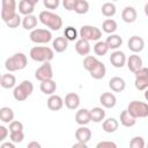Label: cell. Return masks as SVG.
<instances>
[{
    "mask_svg": "<svg viewBox=\"0 0 148 148\" xmlns=\"http://www.w3.org/2000/svg\"><path fill=\"white\" fill-rule=\"evenodd\" d=\"M28 59L23 52H16L12 57L7 58L5 61V67L8 72H16L24 69L27 67Z\"/></svg>",
    "mask_w": 148,
    "mask_h": 148,
    "instance_id": "obj_1",
    "label": "cell"
},
{
    "mask_svg": "<svg viewBox=\"0 0 148 148\" xmlns=\"http://www.w3.org/2000/svg\"><path fill=\"white\" fill-rule=\"evenodd\" d=\"M38 18H39V21L44 25H46L51 30L58 31L62 27V20H61V17L59 15L50 12V10H43V12H40Z\"/></svg>",
    "mask_w": 148,
    "mask_h": 148,
    "instance_id": "obj_2",
    "label": "cell"
},
{
    "mask_svg": "<svg viewBox=\"0 0 148 148\" xmlns=\"http://www.w3.org/2000/svg\"><path fill=\"white\" fill-rule=\"evenodd\" d=\"M29 56L32 60L38 62L51 61L54 58V50L49 46H34L30 50Z\"/></svg>",
    "mask_w": 148,
    "mask_h": 148,
    "instance_id": "obj_3",
    "label": "cell"
},
{
    "mask_svg": "<svg viewBox=\"0 0 148 148\" xmlns=\"http://www.w3.org/2000/svg\"><path fill=\"white\" fill-rule=\"evenodd\" d=\"M34 91V84L29 80L22 81L18 86H16L13 90V96L17 102H23L25 101Z\"/></svg>",
    "mask_w": 148,
    "mask_h": 148,
    "instance_id": "obj_4",
    "label": "cell"
},
{
    "mask_svg": "<svg viewBox=\"0 0 148 148\" xmlns=\"http://www.w3.org/2000/svg\"><path fill=\"white\" fill-rule=\"evenodd\" d=\"M127 110L136 119L138 118H147L148 117V103H146V102H141V101L134 99V101L128 103Z\"/></svg>",
    "mask_w": 148,
    "mask_h": 148,
    "instance_id": "obj_5",
    "label": "cell"
},
{
    "mask_svg": "<svg viewBox=\"0 0 148 148\" xmlns=\"http://www.w3.org/2000/svg\"><path fill=\"white\" fill-rule=\"evenodd\" d=\"M29 38L32 43L36 44H45L52 40V34L47 29H34L31 30Z\"/></svg>",
    "mask_w": 148,
    "mask_h": 148,
    "instance_id": "obj_6",
    "label": "cell"
},
{
    "mask_svg": "<svg viewBox=\"0 0 148 148\" xmlns=\"http://www.w3.org/2000/svg\"><path fill=\"white\" fill-rule=\"evenodd\" d=\"M80 37L84 38L87 40H99V38L102 37V31L95 27V25H82L80 31Z\"/></svg>",
    "mask_w": 148,
    "mask_h": 148,
    "instance_id": "obj_7",
    "label": "cell"
},
{
    "mask_svg": "<svg viewBox=\"0 0 148 148\" xmlns=\"http://www.w3.org/2000/svg\"><path fill=\"white\" fill-rule=\"evenodd\" d=\"M16 14V1L15 0H1V18L6 23Z\"/></svg>",
    "mask_w": 148,
    "mask_h": 148,
    "instance_id": "obj_8",
    "label": "cell"
},
{
    "mask_svg": "<svg viewBox=\"0 0 148 148\" xmlns=\"http://www.w3.org/2000/svg\"><path fill=\"white\" fill-rule=\"evenodd\" d=\"M35 77L38 81H44V80H49L53 77V69H52V65L50 64V61H45L43 62L35 72Z\"/></svg>",
    "mask_w": 148,
    "mask_h": 148,
    "instance_id": "obj_9",
    "label": "cell"
},
{
    "mask_svg": "<svg viewBox=\"0 0 148 148\" xmlns=\"http://www.w3.org/2000/svg\"><path fill=\"white\" fill-rule=\"evenodd\" d=\"M109 60H110V62H111V65H112L113 67H116V68H121V67H124V65L126 64L127 58H126V56H125V53H124L123 51H120V50H114V51L111 53Z\"/></svg>",
    "mask_w": 148,
    "mask_h": 148,
    "instance_id": "obj_10",
    "label": "cell"
},
{
    "mask_svg": "<svg viewBox=\"0 0 148 148\" xmlns=\"http://www.w3.org/2000/svg\"><path fill=\"white\" fill-rule=\"evenodd\" d=\"M127 47L133 52V53H139L143 50L145 47V40L142 39V37L140 36H132L130 37V39L127 40Z\"/></svg>",
    "mask_w": 148,
    "mask_h": 148,
    "instance_id": "obj_11",
    "label": "cell"
},
{
    "mask_svg": "<svg viewBox=\"0 0 148 148\" xmlns=\"http://www.w3.org/2000/svg\"><path fill=\"white\" fill-rule=\"evenodd\" d=\"M127 67L128 69L132 72V73H135L136 71H139L141 67H142V59L140 56H138L136 53H133L131 54L128 58H127Z\"/></svg>",
    "mask_w": 148,
    "mask_h": 148,
    "instance_id": "obj_12",
    "label": "cell"
},
{
    "mask_svg": "<svg viewBox=\"0 0 148 148\" xmlns=\"http://www.w3.org/2000/svg\"><path fill=\"white\" fill-rule=\"evenodd\" d=\"M64 103L66 105L67 109L69 110H76L79 106H80V97L75 92H68L66 96H65V99H64Z\"/></svg>",
    "mask_w": 148,
    "mask_h": 148,
    "instance_id": "obj_13",
    "label": "cell"
},
{
    "mask_svg": "<svg viewBox=\"0 0 148 148\" xmlns=\"http://www.w3.org/2000/svg\"><path fill=\"white\" fill-rule=\"evenodd\" d=\"M99 103L106 109H112L117 104V98L112 92H103L99 96Z\"/></svg>",
    "mask_w": 148,
    "mask_h": 148,
    "instance_id": "obj_14",
    "label": "cell"
},
{
    "mask_svg": "<svg viewBox=\"0 0 148 148\" xmlns=\"http://www.w3.org/2000/svg\"><path fill=\"white\" fill-rule=\"evenodd\" d=\"M47 108L51 110V111H59L62 109L64 106V99L59 96V95H50V97L47 98Z\"/></svg>",
    "mask_w": 148,
    "mask_h": 148,
    "instance_id": "obj_15",
    "label": "cell"
},
{
    "mask_svg": "<svg viewBox=\"0 0 148 148\" xmlns=\"http://www.w3.org/2000/svg\"><path fill=\"white\" fill-rule=\"evenodd\" d=\"M75 139L76 141L81 142H88L91 139V131L86 125H80V127L75 131Z\"/></svg>",
    "mask_w": 148,
    "mask_h": 148,
    "instance_id": "obj_16",
    "label": "cell"
},
{
    "mask_svg": "<svg viewBox=\"0 0 148 148\" xmlns=\"http://www.w3.org/2000/svg\"><path fill=\"white\" fill-rule=\"evenodd\" d=\"M109 87L112 91L114 92H121L125 90L126 88V82L123 77H119V76H113L110 79L109 81Z\"/></svg>",
    "mask_w": 148,
    "mask_h": 148,
    "instance_id": "obj_17",
    "label": "cell"
},
{
    "mask_svg": "<svg viewBox=\"0 0 148 148\" xmlns=\"http://www.w3.org/2000/svg\"><path fill=\"white\" fill-rule=\"evenodd\" d=\"M136 17H138V13H136L135 8L132 6L125 7L121 12V20L125 23H133V22H135Z\"/></svg>",
    "mask_w": 148,
    "mask_h": 148,
    "instance_id": "obj_18",
    "label": "cell"
},
{
    "mask_svg": "<svg viewBox=\"0 0 148 148\" xmlns=\"http://www.w3.org/2000/svg\"><path fill=\"white\" fill-rule=\"evenodd\" d=\"M75 121L79 125H87L91 121L90 110L88 109H80L75 113Z\"/></svg>",
    "mask_w": 148,
    "mask_h": 148,
    "instance_id": "obj_19",
    "label": "cell"
},
{
    "mask_svg": "<svg viewBox=\"0 0 148 148\" xmlns=\"http://www.w3.org/2000/svg\"><path fill=\"white\" fill-rule=\"evenodd\" d=\"M89 74H90V76H91L92 79H95V80H101V79H103V77L105 76V74H106L105 65H104L102 61H98V62L92 67V69L89 71Z\"/></svg>",
    "mask_w": 148,
    "mask_h": 148,
    "instance_id": "obj_20",
    "label": "cell"
},
{
    "mask_svg": "<svg viewBox=\"0 0 148 148\" xmlns=\"http://www.w3.org/2000/svg\"><path fill=\"white\" fill-rule=\"evenodd\" d=\"M39 88H40L43 94H45V95H53L56 92V90H57V83L52 79L44 80V81L40 82Z\"/></svg>",
    "mask_w": 148,
    "mask_h": 148,
    "instance_id": "obj_21",
    "label": "cell"
},
{
    "mask_svg": "<svg viewBox=\"0 0 148 148\" xmlns=\"http://www.w3.org/2000/svg\"><path fill=\"white\" fill-rule=\"evenodd\" d=\"M75 50L80 56H88L90 52V44L89 40L84 38H80L75 43Z\"/></svg>",
    "mask_w": 148,
    "mask_h": 148,
    "instance_id": "obj_22",
    "label": "cell"
},
{
    "mask_svg": "<svg viewBox=\"0 0 148 148\" xmlns=\"http://www.w3.org/2000/svg\"><path fill=\"white\" fill-rule=\"evenodd\" d=\"M52 47H53V50L56 52L61 53V52H64V51L67 50V47H68V40L66 39L65 36L64 37H61V36L60 37H56V39L52 40Z\"/></svg>",
    "mask_w": 148,
    "mask_h": 148,
    "instance_id": "obj_23",
    "label": "cell"
},
{
    "mask_svg": "<svg viewBox=\"0 0 148 148\" xmlns=\"http://www.w3.org/2000/svg\"><path fill=\"white\" fill-rule=\"evenodd\" d=\"M120 124L125 127H132L136 124V118L133 117L126 109V110L121 111V113H120Z\"/></svg>",
    "mask_w": 148,
    "mask_h": 148,
    "instance_id": "obj_24",
    "label": "cell"
},
{
    "mask_svg": "<svg viewBox=\"0 0 148 148\" xmlns=\"http://www.w3.org/2000/svg\"><path fill=\"white\" fill-rule=\"evenodd\" d=\"M118 127H119V123L116 118H108L102 124V128L106 133H114L118 130Z\"/></svg>",
    "mask_w": 148,
    "mask_h": 148,
    "instance_id": "obj_25",
    "label": "cell"
},
{
    "mask_svg": "<svg viewBox=\"0 0 148 148\" xmlns=\"http://www.w3.org/2000/svg\"><path fill=\"white\" fill-rule=\"evenodd\" d=\"M15 83H16V77H15L13 74L6 73V74H2V75H1L0 84H1L2 88H5V89H10V88L15 87Z\"/></svg>",
    "mask_w": 148,
    "mask_h": 148,
    "instance_id": "obj_26",
    "label": "cell"
},
{
    "mask_svg": "<svg viewBox=\"0 0 148 148\" xmlns=\"http://www.w3.org/2000/svg\"><path fill=\"white\" fill-rule=\"evenodd\" d=\"M106 44L109 46V49L111 50H118L121 44H123V38L119 36V35H116V34H111L108 38H106Z\"/></svg>",
    "mask_w": 148,
    "mask_h": 148,
    "instance_id": "obj_27",
    "label": "cell"
},
{
    "mask_svg": "<svg viewBox=\"0 0 148 148\" xmlns=\"http://www.w3.org/2000/svg\"><path fill=\"white\" fill-rule=\"evenodd\" d=\"M0 119L5 124H9L14 120V111L8 106H2L0 109Z\"/></svg>",
    "mask_w": 148,
    "mask_h": 148,
    "instance_id": "obj_28",
    "label": "cell"
},
{
    "mask_svg": "<svg viewBox=\"0 0 148 148\" xmlns=\"http://www.w3.org/2000/svg\"><path fill=\"white\" fill-rule=\"evenodd\" d=\"M22 25L25 30H34L37 25V17L32 14L24 15V17L22 18Z\"/></svg>",
    "mask_w": 148,
    "mask_h": 148,
    "instance_id": "obj_29",
    "label": "cell"
},
{
    "mask_svg": "<svg viewBox=\"0 0 148 148\" xmlns=\"http://www.w3.org/2000/svg\"><path fill=\"white\" fill-rule=\"evenodd\" d=\"M35 10V5L29 2L28 0H21L18 2V12L23 15H30Z\"/></svg>",
    "mask_w": 148,
    "mask_h": 148,
    "instance_id": "obj_30",
    "label": "cell"
},
{
    "mask_svg": "<svg viewBox=\"0 0 148 148\" xmlns=\"http://www.w3.org/2000/svg\"><path fill=\"white\" fill-rule=\"evenodd\" d=\"M90 116H91V120L94 123H99V121L104 120L105 111H104V109H102L99 106H95L90 110Z\"/></svg>",
    "mask_w": 148,
    "mask_h": 148,
    "instance_id": "obj_31",
    "label": "cell"
},
{
    "mask_svg": "<svg viewBox=\"0 0 148 148\" xmlns=\"http://www.w3.org/2000/svg\"><path fill=\"white\" fill-rule=\"evenodd\" d=\"M118 29V25H117V22L112 18H106L103 23H102V30L106 34H113L116 32Z\"/></svg>",
    "mask_w": 148,
    "mask_h": 148,
    "instance_id": "obj_32",
    "label": "cell"
},
{
    "mask_svg": "<svg viewBox=\"0 0 148 148\" xmlns=\"http://www.w3.org/2000/svg\"><path fill=\"white\" fill-rule=\"evenodd\" d=\"M109 50L110 49H109L106 42H103V40H97V43L94 45V52H95L96 56L103 57V56H105L108 53Z\"/></svg>",
    "mask_w": 148,
    "mask_h": 148,
    "instance_id": "obj_33",
    "label": "cell"
},
{
    "mask_svg": "<svg viewBox=\"0 0 148 148\" xmlns=\"http://www.w3.org/2000/svg\"><path fill=\"white\" fill-rule=\"evenodd\" d=\"M102 14L105 16V17H112L116 12H117V8L114 6V3L112 2H105L102 5Z\"/></svg>",
    "mask_w": 148,
    "mask_h": 148,
    "instance_id": "obj_34",
    "label": "cell"
},
{
    "mask_svg": "<svg viewBox=\"0 0 148 148\" xmlns=\"http://www.w3.org/2000/svg\"><path fill=\"white\" fill-rule=\"evenodd\" d=\"M88 10H89V2L87 0H79L75 6L74 12L79 15H83V14L88 13Z\"/></svg>",
    "mask_w": 148,
    "mask_h": 148,
    "instance_id": "obj_35",
    "label": "cell"
},
{
    "mask_svg": "<svg viewBox=\"0 0 148 148\" xmlns=\"http://www.w3.org/2000/svg\"><path fill=\"white\" fill-rule=\"evenodd\" d=\"M77 34H79L77 30H76L74 27H72V25L66 27L65 30H64V36L66 37V39H67L68 42L75 40V39L77 38Z\"/></svg>",
    "mask_w": 148,
    "mask_h": 148,
    "instance_id": "obj_36",
    "label": "cell"
},
{
    "mask_svg": "<svg viewBox=\"0 0 148 148\" xmlns=\"http://www.w3.org/2000/svg\"><path fill=\"white\" fill-rule=\"evenodd\" d=\"M98 61H99V60H98L96 57H94V56H86L84 59H83V67H84V69H87V71L89 72V71L92 69V67H94Z\"/></svg>",
    "mask_w": 148,
    "mask_h": 148,
    "instance_id": "obj_37",
    "label": "cell"
},
{
    "mask_svg": "<svg viewBox=\"0 0 148 148\" xmlns=\"http://www.w3.org/2000/svg\"><path fill=\"white\" fill-rule=\"evenodd\" d=\"M134 86L138 90H146L148 88V77H135Z\"/></svg>",
    "mask_w": 148,
    "mask_h": 148,
    "instance_id": "obj_38",
    "label": "cell"
},
{
    "mask_svg": "<svg viewBox=\"0 0 148 148\" xmlns=\"http://www.w3.org/2000/svg\"><path fill=\"white\" fill-rule=\"evenodd\" d=\"M22 23V20H21V16L16 13L12 18H9L7 22H6V24H7V27L8 28H12V29H15V28H17L20 24Z\"/></svg>",
    "mask_w": 148,
    "mask_h": 148,
    "instance_id": "obj_39",
    "label": "cell"
},
{
    "mask_svg": "<svg viewBox=\"0 0 148 148\" xmlns=\"http://www.w3.org/2000/svg\"><path fill=\"white\" fill-rule=\"evenodd\" d=\"M146 146L145 140L142 136H134L130 141V147L131 148H143Z\"/></svg>",
    "mask_w": 148,
    "mask_h": 148,
    "instance_id": "obj_40",
    "label": "cell"
},
{
    "mask_svg": "<svg viewBox=\"0 0 148 148\" xmlns=\"http://www.w3.org/2000/svg\"><path fill=\"white\" fill-rule=\"evenodd\" d=\"M9 139L14 143H20L24 139V133L23 131H17V132H10L9 133Z\"/></svg>",
    "mask_w": 148,
    "mask_h": 148,
    "instance_id": "obj_41",
    "label": "cell"
},
{
    "mask_svg": "<svg viewBox=\"0 0 148 148\" xmlns=\"http://www.w3.org/2000/svg\"><path fill=\"white\" fill-rule=\"evenodd\" d=\"M17 131H23V124L18 120H13L9 123V132H17Z\"/></svg>",
    "mask_w": 148,
    "mask_h": 148,
    "instance_id": "obj_42",
    "label": "cell"
},
{
    "mask_svg": "<svg viewBox=\"0 0 148 148\" xmlns=\"http://www.w3.org/2000/svg\"><path fill=\"white\" fill-rule=\"evenodd\" d=\"M43 3L47 9H57L60 5V0H43Z\"/></svg>",
    "mask_w": 148,
    "mask_h": 148,
    "instance_id": "obj_43",
    "label": "cell"
},
{
    "mask_svg": "<svg viewBox=\"0 0 148 148\" xmlns=\"http://www.w3.org/2000/svg\"><path fill=\"white\" fill-rule=\"evenodd\" d=\"M79 0H62V6L67 10H74Z\"/></svg>",
    "mask_w": 148,
    "mask_h": 148,
    "instance_id": "obj_44",
    "label": "cell"
},
{
    "mask_svg": "<svg viewBox=\"0 0 148 148\" xmlns=\"http://www.w3.org/2000/svg\"><path fill=\"white\" fill-rule=\"evenodd\" d=\"M96 148H117V145L112 141H101L96 145Z\"/></svg>",
    "mask_w": 148,
    "mask_h": 148,
    "instance_id": "obj_45",
    "label": "cell"
},
{
    "mask_svg": "<svg viewBox=\"0 0 148 148\" xmlns=\"http://www.w3.org/2000/svg\"><path fill=\"white\" fill-rule=\"evenodd\" d=\"M134 74H135V77H148V67H143L142 66Z\"/></svg>",
    "mask_w": 148,
    "mask_h": 148,
    "instance_id": "obj_46",
    "label": "cell"
},
{
    "mask_svg": "<svg viewBox=\"0 0 148 148\" xmlns=\"http://www.w3.org/2000/svg\"><path fill=\"white\" fill-rule=\"evenodd\" d=\"M9 128H7V127H5V126H0V141H3L6 138H7V135L10 133L9 131H8Z\"/></svg>",
    "mask_w": 148,
    "mask_h": 148,
    "instance_id": "obj_47",
    "label": "cell"
},
{
    "mask_svg": "<svg viewBox=\"0 0 148 148\" xmlns=\"http://www.w3.org/2000/svg\"><path fill=\"white\" fill-rule=\"evenodd\" d=\"M0 148H15V143L13 141H10V142H2L0 145Z\"/></svg>",
    "mask_w": 148,
    "mask_h": 148,
    "instance_id": "obj_48",
    "label": "cell"
},
{
    "mask_svg": "<svg viewBox=\"0 0 148 148\" xmlns=\"http://www.w3.org/2000/svg\"><path fill=\"white\" fill-rule=\"evenodd\" d=\"M73 148H87L88 146H87V143L86 142H81V141H77L76 143H73V146H72Z\"/></svg>",
    "mask_w": 148,
    "mask_h": 148,
    "instance_id": "obj_49",
    "label": "cell"
},
{
    "mask_svg": "<svg viewBox=\"0 0 148 148\" xmlns=\"http://www.w3.org/2000/svg\"><path fill=\"white\" fill-rule=\"evenodd\" d=\"M40 143H38L37 141H31L28 143V148H40Z\"/></svg>",
    "mask_w": 148,
    "mask_h": 148,
    "instance_id": "obj_50",
    "label": "cell"
},
{
    "mask_svg": "<svg viewBox=\"0 0 148 148\" xmlns=\"http://www.w3.org/2000/svg\"><path fill=\"white\" fill-rule=\"evenodd\" d=\"M143 10H145V14H146V16H148V2L145 5V8H143Z\"/></svg>",
    "mask_w": 148,
    "mask_h": 148,
    "instance_id": "obj_51",
    "label": "cell"
},
{
    "mask_svg": "<svg viewBox=\"0 0 148 148\" xmlns=\"http://www.w3.org/2000/svg\"><path fill=\"white\" fill-rule=\"evenodd\" d=\"M145 99L148 102V88L145 90Z\"/></svg>",
    "mask_w": 148,
    "mask_h": 148,
    "instance_id": "obj_52",
    "label": "cell"
},
{
    "mask_svg": "<svg viewBox=\"0 0 148 148\" xmlns=\"http://www.w3.org/2000/svg\"><path fill=\"white\" fill-rule=\"evenodd\" d=\"M28 1H29V2H31V3H34V5L36 6V5L38 3V1H39V0H28Z\"/></svg>",
    "mask_w": 148,
    "mask_h": 148,
    "instance_id": "obj_53",
    "label": "cell"
},
{
    "mask_svg": "<svg viewBox=\"0 0 148 148\" xmlns=\"http://www.w3.org/2000/svg\"><path fill=\"white\" fill-rule=\"evenodd\" d=\"M111 1H117V0H111Z\"/></svg>",
    "mask_w": 148,
    "mask_h": 148,
    "instance_id": "obj_54",
    "label": "cell"
},
{
    "mask_svg": "<svg viewBox=\"0 0 148 148\" xmlns=\"http://www.w3.org/2000/svg\"><path fill=\"white\" fill-rule=\"evenodd\" d=\"M147 146H148V143H147Z\"/></svg>",
    "mask_w": 148,
    "mask_h": 148,
    "instance_id": "obj_55",
    "label": "cell"
}]
</instances>
